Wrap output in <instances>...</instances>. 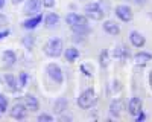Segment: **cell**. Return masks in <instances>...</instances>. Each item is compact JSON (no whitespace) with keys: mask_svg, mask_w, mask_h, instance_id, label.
Instances as JSON below:
<instances>
[{"mask_svg":"<svg viewBox=\"0 0 152 122\" xmlns=\"http://www.w3.org/2000/svg\"><path fill=\"white\" fill-rule=\"evenodd\" d=\"M55 112L56 113H62L64 110L67 108V101H66V98H59V99L55 102Z\"/></svg>","mask_w":152,"mask_h":122,"instance_id":"d6986e66","label":"cell"},{"mask_svg":"<svg viewBox=\"0 0 152 122\" xmlns=\"http://www.w3.org/2000/svg\"><path fill=\"white\" fill-rule=\"evenodd\" d=\"M116 14H117V17L122 21H129L132 18V11H131L129 6H126V5H119L116 8Z\"/></svg>","mask_w":152,"mask_h":122,"instance_id":"52a82bcc","label":"cell"},{"mask_svg":"<svg viewBox=\"0 0 152 122\" xmlns=\"http://www.w3.org/2000/svg\"><path fill=\"white\" fill-rule=\"evenodd\" d=\"M5 81H6V85H8V90L15 92L18 89V85H17V82H15V79H14L12 75H5Z\"/></svg>","mask_w":152,"mask_h":122,"instance_id":"ac0fdd59","label":"cell"},{"mask_svg":"<svg viewBox=\"0 0 152 122\" xmlns=\"http://www.w3.org/2000/svg\"><path fill=\"white\" fill-rule=\"evenodd\" d=\"M78 57H79L78 49H75V47H69L67 51H66V58H67V61H75Z\"/></svg>","mask_w":152,"mask_h":122,"instance_id":"ffe728a7","label":"cell"},{"mask_svg":"<svg viewBox=\"0 0 152 122\" xmlns=\"http://www.w3.org/2000/svg\"><path fill=\"white\" fill-rule=\"evenodd\" d=\"M44 52L49 57H59L62 52V41L59 38H52L46 46H44Z\"/></svg>","mask_w":152,"mask_h":122,"instance_id":"7a4b0ae2","label":"cell"},{"mask_svg":"<svg viewBox=\"0 0 152 122\" xmlns=\"http://www.w3.org/2000/svg\"><path fill=\"white\" fill-rule=\"evenodd\" d=\"M41 9V2L40 0H28L24 5V14L28 15H37Z\"/></svg>","mask_w":152,"mask_h":122,"instance_id":"8992f818","label":"cell"},{"mask_svg":"<svg viewBox=\"0 0 152 122\" xmlns=\"http://www.w3.org/2000/svg\"><path fill=\"white\" fill-rule=\"evenodd\" d=\"M3 61H5L8 66H12V64H15L17 57H15V54L12 52V51H5L3 52Z\"/></svg>","mask_w":152,"mask_h":122,"instance_id":"e0dca14e","label":"cell"},{"mask_svg":"<svg viewBox=\"0 0 152 122\" xmlns=\"http://www.w3.org/2000/svg\"><path fill=\"white\" fill-rule=\"evenodd\" d=\"M123 110V101L122 99H114L110 105V112L114 115V116H119Z\"/></svg>","mask_w":152,"mask_h":122,"instance_id":"5bb4252c","label":"cell"},{"mask_svg":"<svg viewBox=\"0 0 152 122\" xmlns=\"http://www.w3.org/2000/svg\"><path fill=\"white\" fill-rule=\"evenodd\" d=\"M128 110H129V113H131L134 118L140 113V112H142V101H140V98H132V99L129 101Z\"/></svg>","mask_w":152,"mask_h":122,"instance_id":"ba28073f","label":"cell"},{"mask_svg":"<svg viewBox=\"0 0 152 122\" xmlns=\"http://www.w3.org/2000/svg\"><path fill=\"white\" fill-rule=\"evenodd\" d=\"M8 35H9V31H2L0 32V40H3L5 37H8Z\"/></svg>","mask_w":152,"mask_h":122,"instance_id":"83f0119b","label":"cell"},{"mask_svg":"<svg viewBox=\"0 0 152 122\" xmlns=\"http://www.w3.org/2000/svg\"><path fill=\"white\" fill-rule=\"evenodd\" d=\"M114 54H116L117 58H125L128 52H126V47H125V46H117V47H116V52H114Z\"/></svg>","mask_w":152,"mask_h":122,"instance_id":"7402d4cb","label":"cell"},{"mask_svg":"<svg viewBox=\"0 0 152 122\" xmlns=\"http://www.w3.org/2000/svg\"><path fill=\"white\" fill-rule=\"evenodd\" d=\"M149 84H151V87H152V72L149 73Z\"/></svg>","mask_w":152,"mask_h":122,"instance_id":"f1b7e54d","label":"cell"},{"mask_svg":"<svg viewBox=\"0 0 152 122\" xmlns=\"http://www.w3.org/2000/svg\"><path fill=\"white\" fill-rule=\"evenodd\" d=\"M6 23H8L6 17H5V15H2V14H0V26H3V24H6Z\"/></svg>","mask_w":152,"mask_h":122,"instance_id":"4316f807","label":"cell"},{"mask_svg":"<svg viewBox=\"0 0 152 122\" xmlns=\"http://www.w3.org/2000/svg\"><path fill=\"white\" fill-rule=\"evenodd\" d=\"M26 108L31 110V112H37L40 108V102L34 95H26Z\"/></svg>","mask_w":152,"mask_h":122,"instance_id":"7c38bea8","label":"cell"},{"mask_svg":"<svg viewBox=\"0 0 152 122\" xmlns=\"http://www.w3.org/2000/svg\"><path fill=\"white\" fill-rule=\"evenodd\" d=\"M137 2H138V3H142V2H143V0H137Z\"/></svg>","mask_w":152,"mask_h":122,"instance_id":"4dcf8cb0","label":"cell"},{"mask_svg":"<svg viewBox=\"0 0 152 122\" xmlns=\"http://www.w3.org/2000/svg\"><path fill=\"white\" fill-rule=\"evenodd\" d=\"M6 107H8V101H6V98L3 96V95H0V112H5L6 110Z\"/></svg>","mask_w":152,"mask_h":122,"instance_id":"603a6c76","label":"cell"},{"mask_svg":"<svg viewBox=\"0 0 152 122\" xmlns=\"http://www.w3.org/2000/svg\"><path fill=\"white\" fill-rule=\"evenodd\" d=\"M96 102V95H94V90L93 89H87L85 92L81 93V96L78 98V105L84 110L93 107Z\"/></svg>","mask_w":152,"mask_h":122,"instance_id":"6da1fadb","label":"cell"},{"mask_svg":"<svg viewBox=\"0 0 152 122\" xmlns=\"http://www.w3.org/2000/svg\"><path fill=\"white\" fill-rule=\"evenodd\" d=\"M0 116H2V112H0Z\"/></svg>","mask_w":152,"mask_h":122,"instance_id":"1f68e13d","label":"cell"},{"mask_svg":"<svg viewBox=\"0 0 152 122\" xmlns=\"http://www.w3.org/2000/svg\"><path fill=\"white\" fill-rule=\"evenodd\" d=\"M47 73H49V76L52 78L56 84H61L62 81H64L62 70H61V67H58L56 64H49V66H47Z\"/></svg>","mask_w":152,"mask_h":122,"instance_id":"5b68a950","label":"cell"},{"mask_svg":"<svg viewBox=\"0 0 152 122\" xmlns=\"http://www.w3.org/2000/svg\"><path fill=\"white\" fill-rule=\"evenodd\" d=\"M38 121H40V122H44V121L50 122V121H53V116H50V115H40V116H38Z\"/></svg>","mask_w":152,"mask_h":122,"instance_id":"d4e9b609","label":"cell"},{"mask_svg":"<svg viewBox=\"0 0 152 122\" xmlns=\"http://www.w3.org/2000/svg\"><path fill=\"white\" fill-rule=\"evenodd\" d=\"M66 21H67V24H70L72 28H85V24H87L85 17L78 15V14H73V12L66 17Z\"/></svg>","mask_w":152,"mask_h":122,"instance_id":"277c9868","label":"cell"},{"mask_svg":"<svg viewBox=\"0 0 152 122\" xmlns=\"http://www.w3.org/2000/svg\"><path fill=\"white\" fill-rule=\"evenodd\" d=\"M104 31H105L107 34H110V35H117V34L120 32L119 26H117L114 21H111V20H108V21L104 23Z\"/></svg>","mask_w":152,"mask_h":122,"instance_id":"4fadbf2b","label":"cell"},{"mask_svg":"<svg viewBox=\"0 0 152 122\" xmlns=\"http://www.w3.org/2000/svg\"><path fill=\"white\" fill-rule=\"evenodd\" d=\"M59 21V17L56 14H53V12H49V14L46 15V24H47V28H55L56 24Z\"/></svg>","mask_w":152,"mask_h":122,"instance_id":"2e32d148","label":"cell"},{"mask_svg":"<svg viewBox=\"0 0 152 122\" xmlns=\"http://www.w3.org/2000/svg\"><path fill=\"white\" fill-rule=\"evenodd\" d=\"M43 20V15L41 14H37L34 18H31V20H26L23 23V26L26 28V29H34V28H37L38 24H40V21Z\"/></svg>","mask_w":152,"mask_h":122,"instance_id":"9a60e30c","label":"cell"},{"mask_svg":"<svg viewBox=\"0 0 152 122\" xmlns=\"http://www.w3.org/2000/svg\"><path fill=\"white\" fill-rule=\"evenodd\" d=\"M5 6V0H0V9H2Z\"/></svg>","mask_w":152,"mask_h":122,"instance_id":"f546056e","label":"cell"},{"mask_svg":"<svg viewBox=\"0 0 152 122\" xmlns=\"http://www.w3.org/2000/svg\"><path fill=\"white\" fill-rule=\"evenodd\" d=\"M151 60H152V54H149V52H138L134 57V63L138 64V66H145L146 63H149Z\"/></svg>","mask_w":152,"mask_h":122,"instance_id":"30bf717a","label":"cell"},{"mask_svg":"<svg viewBox=\"0 0 152 122\" xmlns=\"http://www.w3.org/2000/svg\"><path fill=\"white\" fill-rule=\"evenodd\" d=\"M26 84H28V73L26 72H21L20 76H18V84L17 85H18V89H23Z\"/></svg>","mask_w":152,"mask_h":122,"instance_id":"44dd1931","label":"cell"},{"mask_svg":"<svg viewBox=\"0 0 152 122\" xmlns=\"http://www.w3.org/2000/svg\"><path fill=\"white\" fill-rule=\"evenodd\" d=\"M85 15L90 17L91 20H102L104 18V11L97 3H91L85 6Z\"/></svg>","mask_w":152,"mask_h":122,"instance_id":"3957f363","label":"cell"},{"mask_svg":"<svg viewBox=\"0 0 152 122\" xmlns=\"http://www.w3.org/2000/svg\"><path fill=\"white\" fill-rule=\"evenodd\" d=\"M129 40H131V43H132L135 47H143V46H145V37H143L142 34L135 32V31H132V32L129 34Z\"/></svg>","mask_w":152,"mask_h":122,"instance_id":"8fae6325","label":"cell"},{"mask_svg":"<svg viewBox=\"0 0 152 122\" xmlns=\"http://www.w3.org/2000/svg\"><path fill=\"white\" fill-rule=\"evenodd\" d=\"M100 66L102 67L108 66V52H102V55H100Z\"/></svg>","mask_w":152,"mask_h":122,"instance_id":"cb8c5ba5","label":"cell"},{"mask_svg":"<svg viewBox=\"0 0 152 122\" xmlns=\"http://www.w3.org/2000/svg\"><path fill=\"white\" fill-rule=\"evenodd\" d=\"M43 5H44L46 8H53L55 0H43Z\"/></svg>","mask_w":152,"mask_h":122,"instance_id":"484cf974","label":"cell"},{"mask_svg":"<svg viewBox=\"0 0 152 122\" xmlns=\"http://www.w3.org/2000/svg\"><path fill=\"white\" fill-rule=\"evenodd\" d=\"M9 115H11V118H14V119H24V118H26V110H24V105H20V104L14 105L12 110L9 112Z\"/></svg>","mask_w":152,"mask_h":122,"instance_id":"9c48e42d","label":"cell"}]
</instances>
